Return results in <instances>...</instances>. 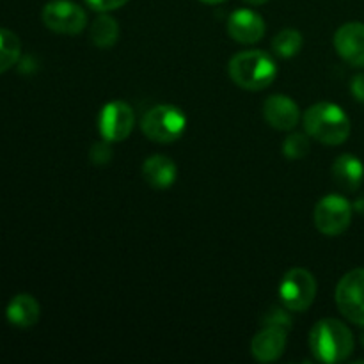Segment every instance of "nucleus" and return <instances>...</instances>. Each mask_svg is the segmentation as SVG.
<instances>
[{
	"mask_svg": "<svg viewBox=\"0 0 364 364\" xmlns=\"http://www.w3.org/2000/svg\"><path fill=\"white\" fill-rule=\"evenodd\" d=\"M309 350L320 363H341L354 352V334L340 320H320L309 333Z\"/></svg>",
	"mask_w": 364,
	"mask_h": 364,
	"instance_id": "f257e3e1",
	"label": "nucleus"
},
{
	"mask_svg": "<svg viewBox=\"0 0 364 364\" xmlns=\"http://www.w3.org/2000/svg\"><path fill=\"white\" fill-rule=\"evenodd\" d=\"M306 134L327 146H340L352 130L350 117L336 103L320 102L309 107L304 114Z\"/></svg>",
	"mask_w": 364,
	"mask_h": 364,
	"instance_id": "f03ea898",
	"label": "nucleus"
},
{
	"mask_svg": "<svg viewBox=\"0 0 364 364\" xmlns=\"http://www.w3.org/2000/svg\"><path fill=\"white\" fill-rule=\"evenodd\" d=\"M228 73L235 85L245 91H263L277 77V66L272 55L263 50H245L231 57Z\"/></svg>",
	"mask_w": 364,
	"mask_h": 364,
	"instance_id": "7ed1b4c3",
	"label": "nucleus"
},
{
	"mask_svg": "<svg viewBox=\"0 0 364 364\" xmlns=\"http://www.w3.org/2000/svg\"><path fill=\"white\" fill-rule=\"evenodd\" d=\"M141 128L142 134L149 141L160 142V144H169V142L178 141L185 134L187 116L178 107L162 103V105L151 107L142 116Z\"/></svg>",
	"mask_w": 364,
	"mask_h": 364,
	"instance_id": "20e7f679",
	"label": "nucleus"
},
{
	"mask_svg": "<svg viewBox=\"0 0 364 364\" xmlns=\"http://www.w3.org/2000/svg\"><path fill=\"white\" fill-rule=\"evenodd\" d=\"M279 297L290 311H306L316 297L315 276L302 267L288 270L281 279Z\"/></svg>",
	"mask_w": 364,
	"mask_h": 364,
	"instance_id": "39448f33",
	"label": "nucleus"
},
{
	"mask_svg": "<svg viewBox=\"0 0 364 364\" xmlns=\"http://www.w3.org/2000/svg\"><path fill=\"white\" fill-rule=\"evenodd\" d=\"M352 212H354V206L347 198L329 194L320 199L318 205L315 206L313 219H315V226L320 233L326 237H338L350 226Z\"/></svg>",
	"mask_w": 364,
	"mask_h": 364,
	"instance_id": "423d86ee",
	"label": "nucleus"
},
{
	"mask_svg": "<svg viewBox=\"0 0 364 364\" xmlns=\"http://www.w3.org/2000/svg\"><path fill=\"white\" fill-rule=\"evenodd\" d=\"M41 20L46 28L55 34L77 36L87 23V14L71 0H52L41 11Z\"/></svg>",
	"mask_w": 364,
	"mask_h": 364,
	"instance_id": "0eeeda50",
	"label": "nucleus"
},
{
	"mask_svg": "<svg viewBox=\"0 0 364 364\" xmlns=\"http://www.w3.org/2000/svg\"><path fill=\"white\" fill-rule=\"evenodd\" d=\"M336 306L348 322L364 327V269L345 274L336 287Z\"/></svg>",
	"mask_w": 364,
	"mask_h": 364,
	"instance_id": "6e6552de",
	"label": "nucleus"
},
{
	"mask_svg": "<svg viewBox=\"0 0 364 364\" xmlns=\"http://www.w3.org/2000/svg\"><path fill=\"white\" fill-rule=\"evenodd\" d=\"M135 127L134 109L127 102H110L100 110L98 130L105 141L121 142L130 137Z\"/></svg>",
	"mask_w": 364,
	"mask_h": 364,
	"instance_id": "1a4fd4ad",
	"label": "nucleus"
},
{
	"mask_svg": "<svg viewBox=\"0 0 364 364\" xmlns=\"http://www.w3.org/2000/svg\"><path fill=\"white\" fill-rule=\"evenodd\" d=\"M334 48L338 55L354 68H364V23L348 21L334 34Z\"/></svg>",
	"mask_w": 364,
	"mask_h": 364,
	"instance_id": "9d476101",
	"label": "nucleus"
},
{
	"mask_svg": "<svg viewBox=\"0 0 364 364\" xmlns=\"http://www.w3.org/2000/svg\"><path fill=\"white\" fill-rule=\"evenodd\" d=\"M226 28L230 38L242 45H255L265 36V21L252 9H237L231 13Z\"/></svg>",
	"mask_w": 364,
	"mask_h": 364,
	"instance_id": "9b49d317",
	"label": "nucleus"
},
{
	"mask_svg": "<svg viewBox=\"0 0 364 364\" xmlns=\"http://www.w3.org/2000/svg\"><path fill=\"white\" fill-rule=\"evenodd\" d=\"M263 117L276 130H294L299 123V105L287 95H272L263 102Z\"/></svg>",
	"mask_w": 364,
	"mask_h": 364,
	"instance_id": "f8f14e48",
	"label": "nucleus"
},
{
	"mask_svg": "<svg viewBox=\"0 0 364 364\" xmlns=\"http://www.w3.org/2000/svg\"><path fill=\"white\" fill-rule=\"evenodd\" d=\"M287 329L274 326H265L251 343V354L259 363H274L284 354L287 348Z\"/></svg>",
	"mask_w": 364,
	"mask_h": 364,
	"instance_id": "ddd939ff",
	"label": "nucleus"
},
{
	"mask_svg": "<svg viewBox=\"0 0 364 364\" xmlns=\"http://www.w3.org/2000/svg\"><path fill=\"white\" fill-rule=\"evenodd\" d=\"M142 178H144L149 187L166 191V188L173 187L178 178L176 164L166 155L149 156L142 164Z\"/></svg>",
	"mask_w": 364,
	"mask_h": 364,
	"instance_id": "4468645a",
	"label": "nucleus"
},
{
	"mask_svg": "<svg viewBox=\"0 0 364 364\" xmlns=\"http://www.w3.org/2000/svg\"><path fill=\"white\" fill-rule=\"evenodd\" d=\"M39 316H41L39 302L28 294L14 295L6 308V318L9 320L11 326L20 327V329L36 326Z\"/></svg>",
	"mask_w": 364,
	"mask_h": 364,
	"instance_id": "2eb2a0df",
	"label": "nucleus"
},
{
	"mask_svg": "<svg viewBox=\"0 0 364 364\" xmlns=\"http://www.w3.org/2000/svg\"><path fill=\"white\" fill-rule=\"evenodd\" d=\"M333 178L343 191H358L364 180V164L350 153L340 155L333 164Z\"/></svg>",
	"mask_w": 364,
	"mask_h": 364,
	"instance_id": "dca6fc26",
	"label": "nucleus"
},
{
	"mask_svg": "<svg viewBox=\"0 0 364 364\" xmlns=\"http://www.w3.org/2000/svg\"><path fill=\"white\" fill-rule=\"evenodd\" d=\"M91 41L98 48H110L119 39V25L116 18L110 14L102 13L91 25Z\"/></svg>",
	"mask_w": 364,
	"mask_h": 364,
	"instance_id": "f3484780",
	"label": "nucleus"
},
{
	"mask_svg": "<svg viewBox=\"0 0 364 364\" xmlns=\"http://www.w3.org/2000/svg\"><path fill=\"white\" fill-rule=\"evenodd\" d=\"M21 55V41L9 28H0V75L18 63Z\"/></svg>",
	"mask_w": 364,
	"mask_h": 364,
	"instance_id": "a211bd4d",
	"label": "nucleus"
},
{
	"mask_svg": "<svg viewBox=\"0 0 364 364\" xmlns=\"http://www.w3.org/2000/svg\"><path fill=\"white\" fill-rule=\"evenodd\" d=\"M302 48V34L295 28H284L277 32L276 38L272 39V50L277 57L283 59H291L297 55Z\"/></svg>",
	"mask_w": 364,
	"mask_h": 364,
	"instance_id": "6ab92c4d",
	"label": "nucleus"
},
{
	"mask_svg": "<svg viewBox=\"0 0 364 364\" xmlns=\"http://www.w3.org/2000/svg\"><path fill=\"white\" fill-rule=\"evenodd\" d=\"M311 149L308 134H290L283 142V155L290 160H301Z\"/></svg>",
	"mask_w": 364,
	"mask_h": 364,
	"instance_id": "aec40b11",
	"label": "nucleus"
},
{
	"mask_svg": "<svg viewBox=\"0 0 364 364\" xmlns=\"http://www.w3.org/2000/svg\"><path fill=\"white\" fill-rule=\"evenodd\" d=\"M110 144H112V142L105 141V139L96 142V144H92L91 151H89V159H91V162L95 164V166L103 167L112 160V148H110Z\"/></svg>",
	"mask_w": 364,
	"mask_h": 364,
	"instance_id": "412c9836",
	"label": "nucleus"
},
{
	"mask_svg": "<svg viewBox=\"0 0 364 364\" xmlns=\"http://www.w3.org/2000/svg\"><path fill=\"white\" fill-rule=\"evenodd\" d=\"M263 323L265 326H274V327H281V329H290L291 327V318L290 315L287 313V308H277V306H274V308H270L269 311H267L265 318H263Z\"/></svg>",
	"mask_w": 364,
	"mask_h": 364,
	"instance_id": "4be33fe9",
	"label": "nucleus"
},
{
	"mask_svg": "<svg viewBox=\"0 0 364 364\" xmlns=\"http://www.w3.org/2000/svg\"><path fill=\"white\" fill-rule=\"evenodd\" d=\"M85 2L91 9L98 11V13H109V11L123 7L128 0H85Z\"/></svg>",
	"mask_w": 364,
	"mask_h": 364,
	"instance_id": "5701e85b",
	"label": "nucleus"
},
{
	"mask_svg": "<svg viewBox=\"0 0 364 364\" xmlns=\"http://www.w3.org/2000/svg\"><path fill=\"white\" fill-rule=\"evenodd\" d=\"M350 91H352V96H354L358 102L364 103V73L355 75V77L352 78Z\"/></svg>",
	"mask_w": 364,
	"mask_h": 364,
	"instance_id": "b1692460",
	"label": "nucleus"
},
{
	"mask_svg": "<svg viewBox=\"0 0 364 364\" xmlns=\"http://www.w3.org/2000/svg\"><path fill=\"white\" fill-rule=\"evenodd\" d=\"M352 206H354V212H358V213H361V215H364V196L355 199V203Z\"/></svg>",
	"mask_w": 364,
	"mask_h": 364,
	"instance_id": "393cba45",
	"label": "nucleus"
},
{
	"mask_svg": "<svg viewBox=\"0 0 364 364\" xmlns=\"http://www.w3.org/2000/svg\"><path fill=\"white\" fill-rule=\"evenodd\" d=\"M244 2L251 4V6H263V4H267L269 0H244Z\"/></svg>",
	"mask_w": 364,
	"mask_h": 364,
	"instance_id": "a878e982",
	"label": "nucleus"
},
{
	"mask_svg": "<svg viewBox=\"0 0 364 364\" xmlns=\"http://www.w3.org/2000/svg\"><path fill=\"white\" fill-rule=\"evenodd\" d=\"M203 4H210V6H215V4H223L226 2V0H201Z\"/></svg>",
	"mask_w": 364,
	"mask_h": 364,
	"instance_id": "bb28decb",
	"label": "nucleus"
}]
</instances>
